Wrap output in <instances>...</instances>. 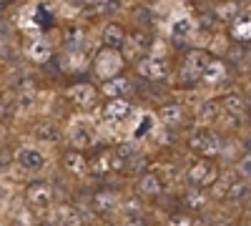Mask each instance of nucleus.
<instances>
[{
  "label": "nucleus",
  "instance_id": "obj_1",
  "mask_svg": "<svg viewBox=\"0 0 251 226\" xmlns=\"http://www.w3.org/2000/svg\"><path fill=\"white\" fill-rule=\"evenodd\" d=\"M188 146L199 156H216L221 151V141L211 128H196L191 133V138H188Z\"/></svg>",
  "mask_w": 251,
  "mask_h": 226
},
{
  "label": "nucleus",
  "instance_id": "obj_2",
  "mask_svg": "<svg viewBox=\"0 0 251 226\" xmlns=\"http://www.w3.org/2000/svg\"><path fill=\"white\" fill-rule=\"evenodd\" d=\"M93 68H96V73H98L103 80H108V78L118 75V71L123 68V58H121V53H118V50L106 48V50H100V53H98Z\"/></svg>",
  "mask_w": 251,
  "mask_h": 226
},
{
  "label": "nucleus",
  "instance_id": "obj_3",
  "mask_svg": "<svg viewBox=\"0 0 251 226\" xmlns=\"http://www.w3.org/2000/svg\"><path fill=\"white\" fill-rule=\"evenodd\" d=\"M211 63V58H208V53L203 50H191L186 58H183V63H181V75L183 80H199L203 75V68Z\"/></svg>",
  "mask_w": 251,
  "mask_h": 226
},
{
  "label": "nucleus",
  "instance_id": "obj_4",
  "mask_svg": "<svg viewBox=\"0 0 251 226\" xmlns=\"http://www.w3.org/2000/svg\"><path fill=\"white\" fill-rule=\"evenodd\" d=\"M216 176H219L216 166L208 163V161H196L194 166L188 169V183L196 186V189H203V186H208V183H214Z\"/></svg>",
  "mask_w": 251,
  "mask_h": 226
},
{
  "label": "nucleus",
  "instance_id": "obj_5",
  "mask_svg": "<svg viewBox=\"0 0 251 226\" xmlns=\"http://www.w3.org/2000/svg\"><path fill=\"white\" fill-rule=\"evenodd\" d=\"M121 166H123V161H121L113 151H98L96 156H91V161H86V169H88L91 174H96V176L108 174V171L121 169Z\"/></svg>",
  "mask_w": 251,
  "mask_h": 226
},
{
  "label": "nucleus",
  "instance_id": "obj_6",
  "mask_svg": "<svg viewBox=\"0 0 251 226\" xmlns=\"http://www.w3.org/2000/svg\"><path fill=\"white\" fill-rule=\"evenodd\" d=\"M25 196H28V203L33 209H48L50 203H53V186L50 183H46V181H35V183H30L28 186V191H25Z\"/></svg>",
  "mask_w": 251,
  "mask_h": 226
},
{
  "label": "nucleus",
  "instance_id": "obj_7",
  "mask_svg": "<svg viewBox=\"0 0 251 226\" xmlns=\"http://www.w3.org/2000/svg\"><path fill=\"white\" fill-rule=\"evenodd\" d=\"M136 71H138V75L151 78V80H161V78H166V73H169L166 63H163L161 58H156V55H146V58H141L138 63H136Z\"/></svg>",
  "mask_w": 251,
  "mask_h": 226
},
{
  "label": "nucleus",
  "instance_id": "obj_8",
  "mask_svg": "<svg viewBox=\"0 0 251 226\" xmlns=\"http://www.w3.org/2000/svg\"><path fill=\"white\" fill-rule=\"evenodd\" d=\"M15 161L20 163V169H28V171H40L46 166V156L30 146H20L15 151Z\"/></svg>",
  "mask_w": 251,
  "mask_h": 226
},
{
  "label": "nucleus",
  "instance_id": "obj_9",
  "mask_svg": "<svg viewBox=\"0 0 251 226\" xmlns=\"http://www.w3.org/2000/svg\"><path fill=\"white\" fill-rule=\"evenodd\" d=\"M151 46V35L149 33H143V30H136V33H131V35H126V40H123V55L126 58H136L138 53H143L146 48Z\"/></svg>",
  "mask_w": 251,
  "mask_h": 226
},
{
  "label": "nucleus",
  "instance_id": "obj_10",
  "mask_svg": "<svg viewBox=\"0 0 251 226\" xmlns=\"http://www.w3.org/2000/svg\"><path fill=\"white\" fill-rule=\"evenodd\" d=\"M68 98L73 100L75 106L88 108V106H93L96 100H98V88L91 86V83H78V86H73V88L68 91Z\"/></svg>",
  "mask_w": 251,
  "mask_h": 226
},
{
  "label": "nucleus",
  "instance_id": "obj_11",
  "mask_svg": "<svg viewBox=\"0 0 251 226\" xmlns=\"http://www.w3.org/2000/svg\"><path fill=\"white\" fill-rule=\"evenodd\" d=\"M91 206H93L96 214H111V211H116V206H118V196H116L113 191H108V189L96 191V194L91 196Z\"/></svg>",
  "mask_w": 251,
  "mask_h": 226
},
{
  "label": "nucleus",
  "instance_id": "obj_12",
  "mask_svg": "<svg viewBox=\"0 0 251 226\" xmlns=\"http://www.w3.org/2000/svg\"><path fill=\"white\" fill-rule=\"evenodd\" d=\"M93 138H96V133H93V126H88V123H73V128H71V143L75 149H86V146H91L93 143Z\"/></svg>",
  "mask_w": 251,
  "mask_h": 226
},
{
  "label": "nucleus",
  "instance_id": "obj_13",
  "mask_svg": "<svg viewBox=\"0 0 251 226\" xmlns=\"http://www.w3.org/2000/svg\"><path fill=\"white\" fill-rule=\"evenodd\" d=\"M163 191V181H161V176L153 171V174H143L141 178H138V194L141 196H158Z\"/></svg>",
  "mask_w": 251,
  "mask_h": 226
},
{
  "label": "nucleus",
  "instance_id": "obj_14",
  "mask_svg": "<svg viewBox=\"0 0 251 226\" xmlns=\"http://www.w3.org/2000/svg\"><path fill=\"white\" fill-rule=\"evenodd\" d=\"M158 118L166 123V126L176 128V126H181V123L186 121V111H183V106H178V103H166V106L158 111Z\"/></svg>",
  "mask_w": 251,
  "mask_h": 226
},
{
  "label": "nucleus",
  "instance_id": "obj_15",
  "mask_svg": "<svg viewBox=\"0 0 251 226\" xmlns=\"http://www.w3.org/2000/svg\"><path fill=\"white\" fill-rule=\"evenodd\" d=\"M128 111H131V106L126 98H111L108 106L103 108V118L106 121H121V118L128 116Z\"/></svg>",
  "mask_w": 251,
  "mask_h": 226
},
{
  "label": "nucleus",
  "instance_id": "obj_16",
  "mask_svg": "<svg viewBox=\"0 0 251 226\" xmlns=\"http://www.w3.org/2000/svg\"><path fill=\"white\" fill-rule=\"evenodd\" d=\"M53 55V48L46 38H35L33 43L28 46V58L35 60V63H46V60Z\"/></svg>",
  "mask_w": 251,
  "mask_h": 226
},
{
  "label": "nucleus",
  "instance_id": "obj_17",
  "mask_svg": "<svg viewBox=\"0 0 251 226\" xmlns=\"http://www.w3.org/2000/svg\"><path fill=\"white\" fill-rule=\"evenodd\" d=\"M100 38H103V46H106V48L118 50L123 46V40H126V33H123V28L118 23H108L106 28H103V35Z\"/></svg>",
  "mask_w": 251,
  "mask_h": 226
},
{
  "label": "nucleus",
  "instance_id": "obj_18",
  "mask_svg": "<svg viewBox=\"0 0 251 226\" xmlns=\"http://www.w3.org/2000/svg\"><path fill=\"white\" fill-rule=\"evenodd\" d=\"M63 166H66V171H68V174L80 176L83 171H86V156H83L78 149L66 151V156H63Z\"/></svg>",
  "mask_w": 251,
  "mask_h": 226
},
{
  "label": "nucleus",
  "instance_id": "obj_19",
  "mask_svg": "<svg viewBox=\"0 0 251 226\" xmlns=\"http://www.w3.org/2000/svg\"><path fill=\"white\" fill-rule=\"evenodd\" d=\"M221 108H224L228 116H234V118H239V116H244V113H246V103H244V98H241V96H236V93L224 96V98H221Z\"/></svg>",
  "mask_w": 251,
  "mask_h": 226
},
{
  "label": "nucleus",
  "instance_id": "obj_20",
  "mask_svg": "<svg viewBox=\"0 0 251 226\" xmlns=\"http://www.w3.org/2000/svg\"><path fill=\"white\" fill-rule=\"evenodd\" d=\"M131 88V83L126 78H121V75H113V78H108L106 83H103V93H106L108 98H123V93Z\"/></svg>",
  "mask_w": 251,
  "mask_h": 226
},
{
  "label": "nucleus",
  "instance_id": "obj_21",
  "mask_svg": "<svg viewBox=\"0 0 251 226\" xmlns=\"http://www.w3.org/2000/svg\"><path fill=\"white\" fill-rule=\"evenodd\" d=\"M33 106H35V91H33V83H30V86L25 83L23 88L18 91V98H15V108H20L23 113H28Z\"/></svg>",
  "mask_w": 251,
  "mask_h": 226
},
{
  "label": "nucleus",
  "instance_id": "obj_22",
  "mask_svg": "<svg viewBox=\"0 0 251 226\" xmlns=\"http://www.w3.org/2000/svg\"><path fill=\"white\" fill-rule=\"evenodd\" d=\"M35 138L40 143H58L60 141V128L53 126V123H40L35 128Z\"/></svg>",
  "mask_w": 251,
  "mask_h": 226
},
{
  "label": "nucleus",
  "instance_id": "obj_23",
  "mask_svg": "<svg viewBox=\"0 0 251 226\" xmlns=\"http://www.w3.org/2000/svg\"><path fill=\"white\" fill-rule=\"evenodd\" d=\"M58 219L60 226H83V216L73 206H58Z\"/></svg>",
  "mask_w": 251,
  "mask_h": 226
},
{
  "label": "nucleus",
  "instance_id": "obj_24",
  "mask_svg": "<svg viewBox=\"0 0 251 226\" xmlns=\"http://www.w3.org/2000/svg\"><path fill=\"white\" fill-rule=\"evenodd\" d=\"M239 13H241V8L234 3V0H226V3H221V5L216 8V18L224 20V23H231V20H236Z\"/></svg>",
  "mask_w": 251,
  "mask_h": 226
},
{
  "label": "nucleus",
  "instance_id": "obj_25",
  "mask_svg": "<svg viewBox=\"0 0 251 226\" xmlns=\"http://www.w3.org/2000/svg\"><path fill=\"white\" fill-rule=\"evenodd\" d=\"M249 194V181L246 178H241V181H234V183H228V186H226V199L228 201H241L244 196Z\"/></svg>",
  "mask_w": 251,
  "mask_h": 226
},
{
  "label": "nucleus",
  "instance_id": "obj_26",
  "mask_svg": "<svg viewBox=\"0 0 251 226\" xmlns=\"http://www.w3.org/2000/svg\"><path fill=\"white\" fill-rule=\"evenodd\" d=\"M113 153L126 163V161H131V158H136V156H138V146H136L133 141H123V143H118V146L113 149Z\"/></svg>",
  "mask_w": 251,
  "mask_h": 226
},
{
  "label": "nucleus",
  "instance_id": "obj_27",
  "mask_svg": "<svg viewBox=\"0 0 251 226\" xmlns=\"http://www.w3.org/2000/svg\"><path fill=\"white\" fill-rule=\"evenodd\" d=\"M186 203H188L194 211H203V206H206V194H203L201 189H191V194L186 196Z\"/></svg>",
  "mask_w": 251,
  "mask_h": 226
},
{
  "label": "nucleus",
  "instance_id": "obj_28",
  "mask_svg": "<svg viewBox=\"0 0 251 226\" xmlns=\"http://www.w3.org/2000/svg\"><path fill=\"white\" fill-rule=\"evenodd\" d=\"M216 113H219V103H216V100H211V103H206V106L199 111V121H201V123H208V121L216 118Z\"/></svg>",
  "mask_w": 251,
  "mask_h": 226
},
{
  "label": "nucleus",
  "instance_id": "obj_29",
  "mask_svg": "<svg viewBox=\"0 0 251 226\" xmlns=\"http://www.w3.org/2000/svg\"><path fill=\"white\" fill-rule=\"evenodd\" d=\"M123 166H126V171H128V174H141V171H143V166H146V156H141V153H138L136 158L126 161Z\"/></svg>",
  "mask_w": 251,
  "mask_h": 226
},
{
  "label": "nucleus",
  "instance_id": "obj_30",
  "mask_svg": "<svg viewBox=\"0 0 251 226\" xmlns=\"http://www.w3.org/2000/svg\"><path fill=\"white\" fill-rule=\"evenodd\" d=\"M123 226H149V221H146L143 214H126Z\"/></svg>",
  "mask_w": 251,
  "mask_h": 226
},
{
  "label": "nucleus",
  "instance_id": "obj_31",
  "mask_svg": "<svg viewBox=\"0 0 251 226\" xmlns=\"http://www.w3.org/2000/svg\"><path fill=\"white\" fill-rule=\"evenodd\" d=\"M83 5L88 10H106L111 5V0H83Z\"/></svg>",
  "mask_w": 251,
  "mask_h": 226
},
{
  "label": "nucleus",
  "instance_id": "obj_32",
  "mask_svg": "<svg viewBox=\"0 0 251 226\" xmlns=\"http://www.w3.org/2000/svg\"><path fill=\"white\" fill-rule=\"evenodd\" d=\"M239 174H241V178H251V156H246L239 163Z\"/></svg>",
  "mask_w": 251,
  "mask_h": 226
},
{
  "label": "nucleus",
  "instance_id": "obj_33",
  "mask_svg": "<svg viewBox=\"0 0 251 226\" xmlns=\"http://www.w3.org/2000/svg\"><path fill=\"white\" fill-rule=\"evenodd\" d=\"M126 214H141L138 201H128V203H126Z\"/></svg>",
  "mask_w": 251,
  "mask_h": 226
},
{
  "label": "nucleus",
  "instance_id": "obj_34",
  "mask_svg": "<svg viewBox=\"0 0 251 226\" xmlns=\"http://www.w3.org/2000/svg\"><path fill=\"white\" fill-rule=\"evenodd\" d=\"M219 226H234V224H228V221H224V224H219Z\"/></svg>",
  "mask_w": 251,
  "mask_h": 226
},
{
  "label": "nucleus",
  "instance_id": "obj_35",
  "mask_svg": "<svg viewBox=\"0 0 251 226\" xmlns=\"http://www.w3.org/2000/svg\"><path fill=\"white\" fill-rule=\"evenodd\" d=\"M249 121H251V113H249Z\"/></svg>",
  "mask_w": 251,
  "mask_h": 226
},
{
  "label": "nucleus",
  "instance_id": "obj_36",
  "mask_svg": "<svg viewBox=\"0 0 251 226\" xmlns=\"http://www.w3.org/2000/svg\"><path fill=\"white\" fill-rule=\"evenodd\" d=\"M0 3H3V0H0Z\"/></svg>",
  "mask_w": 251,
  "mask_h": 226
}]
</instances>
